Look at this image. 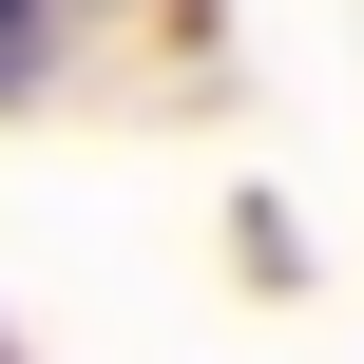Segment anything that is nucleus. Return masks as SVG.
Returning a JSON list of instances; mask_svg holds the SVG:
<instances>
[{"mask_svg": "<svg viewBox=\"0 0 364 364\" xmlns=\"http://www.w3.org/2000/svg\"><path fill=\"white\" fill-rule=\"evenodd\" d=\"M38 38H58V19H38V0H0V96L38 77Z\"/></svg>", "mask_w": 364, "mask_h": 364, "instance_id": "1", "label": "nucleus"}]
</instances>
